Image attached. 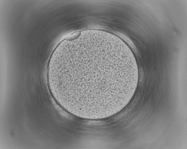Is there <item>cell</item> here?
I'll use <instances>...</instances> for the list:
<instances>
[{"instance_id":"1","label":"cell","mask_w":187,"mask_h":149,"mask_svg":"<svg viewBox=\"0 0 187 149\" xmlns=\"http://www.w3.org/2000/svg\"><path fill=\"white\" fill-rule=\"evenodd\" d=\"M48 78L62 108L78 117L99 119L115 114L128 103L138 71L132 52L122 41L92 36L67 48L50 67Z\"/></svg>"}]
</instances>
